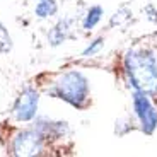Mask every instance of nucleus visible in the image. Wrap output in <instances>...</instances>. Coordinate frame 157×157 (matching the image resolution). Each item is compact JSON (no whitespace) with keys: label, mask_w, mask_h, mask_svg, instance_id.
I'll return each mask as SVG.
<instances>
[{"label":"nucleus","mask_w":157,"mask_h":157,"mask_svg":"<svg viewBox=\"0 0 157 157\" xmlns=\"http://www.w3.org/2000/svg\"><path fill=\"white\" fill-rule=\"evenodd\" d=\"M89 78L80 70H67L63 72L50 89L51 98H58L68 102L75 109H84L89 101Z\"/></svg>","instance_id":"nucleus-2"},{"label":"nucleus","mask_w":157,"mask_h":157,"mask_svg":"<svg viewBox=\"0 0 157 157\" xmlns=\"http://www.w3.org/2000/svg\"><path fill=\"white\" fill-rule=\"evenodd\" d=\"M38 102H39V94L34 87H26L19 94L16 104H14V118L17 121H31L34 120L36 113H38Z\"/></svg>","instance_id":"nucleus-5"},{"label":"nucleus","mask_w":157,"mask_h":157,"mask_svg":"<svg viewBox=\"0 0 157 157\" xmlns=\"http://www.w3.org/2000/svg\"><path fill=\"white\" fill-rule=\"evenodd\" d=\"M102 14H104V9H102L101 5H92V7H89V10L86 12L84 21H82V29H86V31H92V29L101 22Z\"/></svg>","instance_id":"nucleus-8"},{"label":"nucleus","mask_w":157,"mask_h":157,"mask_svg":"<svg viewBox=\"0 0 157 157\" xmlns=\"http://www.w3.org/2000/svg\"><path fill=\"white\" fill-rule=\"evenodd\" d=\"M33 128L43 135L44 140L46 138H62L63 135L68 133V125L65 121H53V120H46V118L36 120Z\"/></svg>","instance_id":"nucleus-6"},{"label":"nucleus","mask_w":157,"mask_h":157,"mask_svg":"<svg viewBox=\"0 0 157 157\" xmlns=\"http://www.w3.org/2000/svg\"><path fill=\"white\" fill-rule=\"evenodd\" d=\"M123 70L133 90L157 98V58L152 50H128L123 56Z\"/></svg>","instance_id":"nucleus-1"},{"label":"nucleus","mask_w":157,"mask_h":157,"mask_svg":"<svg viewBox=\"0 0 157 157\" xmlns=\"http://www.w3.org/2000/svg\"><path fill=\"white\" fill-rule=\"evenodd\" d=\"M10 48H12L10 34H9L7 28L2 24V21H0V53H7V51H10Z\"/></svg>","instance_id":"nucleus-11"},{"label":"nucleus","mask_w":157,"mask_h":157,"mask_svg":"<svg viewBox=\"0 0 157 157\" xmlns=\"http://www.w3.org/2000/svg\"><path fill=\"white\" fill-rule=\"evenodd\" d=\"M102 46H104V38H102V36H98V38H94L92 41H89V44L84 48L82 56H86V58H87V56L98 55L99 51L102 50Z\"/></svg>","instance_id":"nucleus-10"},{"label":"nucleus","mask_w":157,"mask_h":157,"mask_svg":"<svg viewBox=\"0 0 157 157\" xmlns=\"http://www.w3.org/2000/svg\"><path fill=\"white\" fill-rule=\"evenodd\" d=\"M70 31H72V19H67V17L60 19L48 31V43H50V46L56 48L60 44H63L67 41V38L70 36Z\"/></svg>","instance_id":"nucleus-7"},{"label":"nucleus","mask_w":157,"mask_h":157,"mask_svg":"<svg viewBox=\"0 0 157 157\" xmlns=\"http://www.w3.org/2000/svg\"><path fill=\"white\" fill-rule=\"evenodd\" d=\"M10 149L14 157H43L44 138L34 128L21 130L12 138Z\"/></svg>","instance_id":"nucleus-3"},{"label":"nucleus","mask_w":157,"mask_h":157,"mask_svg":"<svg viewBox=\"0 0 157 157\" xmlns=\"http://www.w3.org/2000/svg\"><path fill=\"white\" fill-rule=\"evenodd\" d=\"M56 12H58V4H56V0H39L38 5L34 7V14H36V17H39V19L51 17V16H55Z\"/></svg>","instance_id":"nucleus-9"},{"label":"nucleus","mask_w":157,"mask_h":157,"mask_svg":"<svg viewBox=\"0 0 157 157\" xmlns=\"http://www.w3.org/2000/svg\"><path fill=\"white\" fill-rule=\"evenodd\" d=\"M132 104H133V114L138 121V126L145 135H152L157 128V109L144 92L133 90L132 94Z\"/></svg>","instance_id":"nucleus-4"}]
</instances>
